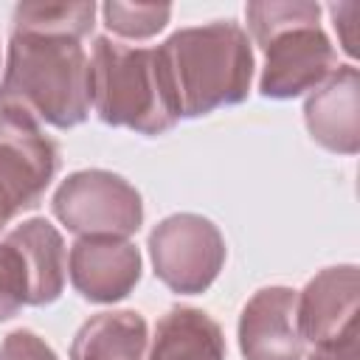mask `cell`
Instances as JSON below:
<instances>
[{
  "mask_svg": "<svg viewBox=\"0 0 360 360\" xmlns=\"http://www.w3.org/2000/svg\"><path fill=\"white\" fill-rule=\"evenodd\" d=\"M93 14V3H20L14 8V31L79 39L90 31Z\"/></svg>",
  "mask_w": 360,
  "mask_h": 360,
  "instance_id": "cell-15",
  "label": "cell"
},
{
  "mask_svg": "<svg viewBox=\"0 0 360 360\" xmlns=\"http://www.w3.org/2000/svg\"><path fill=\"white\" fill-rule=\"evenodd\" d=\"M0 107H17L53 127H73L90 110V62L73 37L14 31Z\"/></svg>",
  "mask_w": 360,
  "mask_h": 360,
  "instance_id": "cell-1",
  "label": "cell"
},
{
  "mask_svg": "<svg viewBox=\"0 0 360 360\" xmlns=\"http://www.w3.org/2000/svg\"><path fill=\"white\" fill-rule=\"evenodd\" d=\"M28 304V270L20 250L6 239L0 242V321L11 318Z\"/></svg>",
  "mask_w": 360,
  "mask_h": 360,
  "instance_id": "cell-18",
  "label": "cell"
},
{
  "mask_svg": "<svg viewBox=\"0 0 360 360\" xmlns=\"http://www.w3.org/2000/svg\"><path fill=\"white\" fill-rule=\"evenodd\" d=\"M149 360H225L222 332L205 312L174 307L158 323Z\"/></svg>",
  "mask_w": 360,
  "mask_h": 360,
  "instance_id": "cell-13",
  "label": "cell"
},
{
  "mask_svg": "<svg viewBox=\"0 0 360 360\" xmlns=\"http://www.w3.org/2000/svg\"><path fill=\"white\" fill-rule=\"evenodd\" d=\"M267 65L262 76V93L273 98H290L321 84L335 68L338 56L318 25L292 28L264 45Z\"/></svg>",
  "mask_w": 360,
  "mask_h": 360,
  "instance_id": "cell-7",
  "label": "cell"
},
{
  "mask_svg": "<svg viewBox=\"0 0 360 360\" xmlns=\"http://www.w3.org/2000/svg\"><path fill=\"white\" fill-rule=\"evenodd\" d=\"M90 104L101 121L143 135H158L180 118L158 48H132L107 37L93 48Z\"/></svg>",
  "mask_w": 360,
  "mask_h": 360,
  "instance_id": "cell-3",
  "label": "cell"
},
{
  "mask_svg": "<svg viewBox=\"0 0 360 360\" xmlns=\"http://www.w3.org/2000/svg\"><path fill=\"white\" fill-rule=\"evenodd\" d=\"M59 155L34 115L0 107V228L22 208L37 205L56 172Z\"/></svg>",
  "mask_w": 360,
  "mask_h": 360,
  "instance_id": "cell-4",
  "label": "cell"
},
{
  "mask_svg": "<svg viewBox=\"0 0 360 360\" xmlns=\"http://www.w3.org/2000/svg\"><path fill=\"white\" fill-rule=\"evenodd\" d=\"M146 349V323L138 312H101L90 318L76 340L73 360H141Z\"/></svg>",
  "mask_w": 360,
  "mask_h": 360,
  "instance_id": "cell-14",
  "label": "cell"
},
{
  "mask_svg": "<svg viewBox=\"0 0 360 360\" xmlns=\"http://www.w3.org/2000/svg\"><path fill=\"white\" fill-rule=\"evenodd\" d=\"M169 6H146V3H107L104 20L112 31L124 37H149L160 31L169 20Z\"/></svg>",
  "mask_w": 360,
  "mask_h": 360,
  "instance_id": "cell-17",
  "label": "cell"
},
{
  "mask_svg": "<svg viewBox=\"0 0 360 360\" xmlns=\"http://www.w3.org/2000/svg\"><path fill=\"white\" fill-rule=\"evenodd\" d=\"M0 360H56V354L34 332H11L0 346Z\"/></svg>",
  "mask_w": 360,
  "mask_h": 360,
  "instance_id": "cell-19",
  "label": "cell"
},
{
  "mask_svg": "<svg viewBox=\"0 0 360 360\" xmlns=\"http://www.w3.org/2000/svg\"><path fill=\"white\" fill-rule=\"evenodd\" d=\"M295 326L301 340L329 343L357 326V270L332 267L309 281L295 298Z\"/></svg>",
  "mask_w": 360,
  "mask_h": 360,
  "instance_id": "cell-9",
  "label": "cell"
},
{
  "mask_svg": "<svg viewBox=\"0 0 360 360\" xmlns=\"http://www.w3.org/2000/svg\"><path fill=\"white\" fill-rule=\"evenodd\" d=\"M307 127L315 141L338 152L357 149V70L340 68L309 101Z\"/></svg>",
  "mask_w": 360,
  "mask_h": 360,
  "instance_id": "cell-11",
  "label": "cell"
},
{
  "mask_svg": "<svg viewBox=\"0 0 360 360\" xmlns=\"http://www.w3.org/2000/svg\"><path fill=\"white\" fill-rule=\"evenodd\" d=\"M177 115H202L248 96L253 56L248 37L233 22L183 28L158 48Z\"/></svg>",
  "mask_w": 360,
  "mask_h": 360,
  "instance_id": "cell-2",
  "label": "cell"
},
{
  "mask_svg": "<svg viewBox=\"0 0 360 360\" xmlns=\"http://www.w3.org/2000/svg\"><path fill=\"white\" fill-rule=\"evenodd\" d=\"M56 217L82 236H129L143 208L138 191L110 172H76L53 197Z\"/></svg>",
  "mask_w": 360,
  "mask_h": 360,
  "instance_id": "cell-5",
  "label": "cell"
},
{
  "mask_svg": "<svg viewBox=\"0 0 360 360\" xmlns=\"http://www.w3.org/2000/svg\"><path fill=\"white\" fill-rule=\"evenodd\" d=\"M309 360H357V326L329 343H318Z\"/></svg>",
  "mask_w": 360,
  "mask_h": 360,
  "instance_id": "cell-20",
  "label": "cell"
},
{
  "mask_svg": "<svg viewBox=\"0 0 360 360\" xmlns=\"http://www.w3.org/2000/svg\"><path fill=\"white\" fill-rule=\"evenodd\" d=\"M245 14L256 42H262L264 48L278 34H287L304 25H318L321 8L315 3H250Z\"/></svg>",
  "mask_w": 360,
  "mask_h": 360,
  "instance_id": "cell-16",
  "label": "cell"
},
{
  "mask_svg": "<svg viewBox=\"0 0 360 360\" xmlns=\"http://www.w3.org/2000/svg\"><path fill=\"white\" fill-rule=\"evenodd\" d=\"M28 270V304H51L65 284V245L45 219H28L6 236Z\"/></svg>",
  "mask_w": 360,
  "mask_h": 360,
  "instance_id": "cell-12",
  "label": "cell"
},
{
  "mask_svg": "<svg viewBox=\"0 0 360 360\" xmlns=\"http://www.w3.org/2000/svg\"><path fill=\"white\" fill-rule=\"evenodd\" d=\"M152 262L155 273L174 292H200L205 290L225 259V242L219 231L197 214H174L163 219L152 236Z\"/></svg>",
  "mask_w": 360,
  "mask_h": 360,
  "instance_id": "cell-6",
  "label": "cell"
},
{
  "mask_svg": "<svg viewBox=\"0 0 360 360\" xmlns=\"http://www.w3.org/2000/svg\"><path fill=\"white\" fill-rule=\"evenodd\" d=\"M248 360H301L304 340L295 326V292L270 287L250 298L239 323Z\"/></svg>",
  "mask_w": 360,
  "mask_h": 360,
  "instance_id": "cell-10",
  "label": "cell"
},
{
  "mask_svg": "<svg viewBox=\"0 0 360 360\" xmlns=\"http://www.w3.org/2000/svg\"><path fill=\"white\" fill-rule=\"evenodd\" d=\"M141 276L138 250L121 236H82L70 248L73 287L90 301H115Z\"/></svg>",
  "mask_w": 360,
  "mask_h": 360,
  "instance_id": "cell-8",
  "label": "cell"
}]
</instances>
